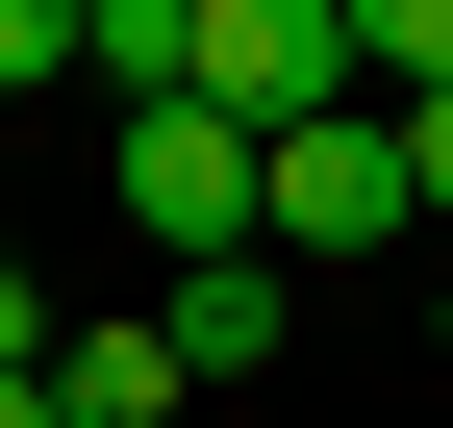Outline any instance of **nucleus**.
Returning a JSON list of instances; mask_svg holds the SVG:
<instances>
[{
    "label": "nucleus",
    "mask_w": 453,
    "mask_h": 428,
    "mask_svg": "<svg viewBox=\"0 0 453 428\" xmlns=\"http://www.w3.org/2000/svg\"><path fill=\"white\" fill-rule=\"evenodd\" d=\"M127 227H151V278H226V252H277V151L202 126V101H151L127 126Z\"/></svg>",
    "instance_id": "f257e3e1"
},
{
    "label": "nucleus",
    "mask_w": 453,
    "mask_h": 428,
    "mask_svg": "<svg viewBox=\"0 0 453 428\" xmlns=\"http://www.w3.org/2000/svg\"><path fill=\"white\" fill-rule=\"evenodd\" d=\"M202 126H252V151L353 126V0H202Z\"/></svg>",
    "instance_id": "f03ea898"
},
{
    "label": "nucleus",
    "mask_w": 453,
    "mask_h": 428,
    "mask_svg": "<svg viewBox=\"0 0 453 428\" xmlns=\"http://www.w3.org/2000/svg\"><path fill=\"white\" fill-rule=\"evenodd\" d=\"M403 227H428V177H403V126H378V101L277 151V278H303V252H403Z\"/></svg>",
    "instance_id": "7ed1b4c3"
},
{
    "label": "nucleus",
    "mask_w": 453,
    "mask_h": 428,
    "mask_svg": "<svg viewBox=\"0 0 453 428\" xmlns=\"http://www.w3.org/2000/svg\"><path fill=\"white\" fill-rule=\"evenodd\" d=\"M151 328H177V378H277L303 278H277V252H226V278H151Z\"/></svg>",
    "instance_id": "20e7f679"
},
{
    "label": "nucleus",
    "mask_w": 453,
    "mask_h": 428,
    "mask_svg": "<svg viewBox=\"0 0 453 428\" xmlns=\"http://www.w3.org/2000/svg\"><path fill=\"white\" fill-rule=\"evenodd\" d=\"M202 378H177V328H151V302H127V328H50V428H177Z\"/></svg>",
    "instance_id": "39448f33"
},
{
    "label": "nucleus",
    "mask_w": 453,
    "mask_h": 428,
    "mask_svg": "<svg viewBox=\"0 0 453 428\" xmlns=\"http://www.w3.org/2000/svg\"><path fill=\"white\" fill-rule=\"evenodd\" d=\"M353 76H403V101H453V0H353Z\"/></svg>",
    "instance_id": "423d86ee"
},
{
    "label": "nucleus",
    "mask_w": 453,
    "mask_h": 428,
    "mask_svg": "<svg viewBox=\"0 0 453 428\" xmlns=\"http://www.w3.org/2000/svg\"><path fill=\"white\" fill-rule=\"evenodd\" d=\"M26 76H76V0H0V101Z\"/></svg>",
    "instance_id": "0eeeda50"
},
{
    "label": "nucleus",
    "mask_w": 453,
    "mask_h": 428,
    "mask_svg": "<svg viewBox=\"0 0 453 428\" xmlns=\"http://www.w3.org/2000/svg\"><path fill=\"white\" fill-rule=\"evenodd\" d=\"M0 378H50V278H26V252H0Z\"/></svg>",
    "instance_id": "6e6552de"
},
{
    "label": "nucleus",
    "mask_w": 453,
    "mask_h": 428,
    "mask_svg": "<svg viewBox=\"0 0 453 428\" xmlns=\"http://www.w3.org/2000/svg\"><path fill=\"white\" fill-rule=\"evenodd\" d=\"M403 177H428V202H453V101H403Z\"/></svg>",
    "instance_id": "1a4fd4ad"
},
{
    "label": "nucleus",
    "mask_w": 453,
    "mask_h": 428,
    "mask_svg": "<svg viewBox=\"0 0 453 428\" xmlns=\"http://www.w3.org/2000/svg\"><path fill=\"white\" fill-rule=\"evenodd\" d=\"M0 428H50V378H0Z\"/></svg>",
    "instance_id": "9d476101"
},
{
    "label": "nucleus",
    "mask_w": 453,
    "mask_h": 428,
    "mask_svg": "<svg viewBox=\"0 0 453 428\" xmlns=\"http://www.w3.org/2000/svg\"><path fill=\"white\" fill-rule=\"evenodd\" d=\"M428 328H453V302H428Z\"/></svg>",
    "instance_id": "9b49d317"
}]
</instances>
